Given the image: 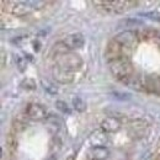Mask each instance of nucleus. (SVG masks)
I'll return each mask as SVG.
<instances>
[{"label":"nucleus","mask_w":160,"mask_h":160,"mask_svg":"<svg viewBox=\"0 0 160 160\" xmlns=\"http://www.w3.org/2000/svg\"><path fill=\"white\" fill-rule=\"evenodd\" d=\"M73 106H74V108H75L77 111H79V112H84V111L86 110V103H85V101L82 100V99H80V98H74V99H73Z\"/></svg>","instance_id":"f3484780"},{"label":"nucleus","mask_w":160,"mask_h":160,"mask_svg":"<svg viewBox=\"0 0 160 160\" xmlns=\"http://www.w3.org/2000/svg\"><path fill=\"white\" fill-rule=\"evenodd\" d=\"M54 106H56L57 110H59L62 113H67V115L70 113V108H69V106L67 105V102H64V101H60V100L56 101Z\"/></svg>","instance_id":"a211bd4d"},{"label":"nucleus","mask_w":160,"mask_h":160,"mask_svg":"<svg viewBox=\"0 0 160 160\" xmlns=\"http://www.w3.org/2000/svg\"><path fill=\"white\" fill-rule=\"evenodd\" d=\"M88 155L91 160H106L110 157V150L107 147H91Z\"/></svg>","instance_id":"f8f14e48"},{"label":"nucleus","mask_w":160,"mask_h":160,"mask_svg":"<svg viewBox=\"0 0 160 160\" xmlns=\"http://www.w3.org/2000/svg\"><path fill=\"white\" fill-rule=\"evenodd\" d=\"M108 142L107 133L103 132L102 129L100 131H95L94 133H91L90 136V143L92 147H105V144Z\"/></svg>","instance_id":"ddd939ff"},{"label":"nucleus","mask_w":160,"mask_h":160,"mask_svg":"<svg viewBox=\"0 0 160 160\" xmlns=\"http://www.w3.org/2000/svg\"><path fill=\"white\" fill-rule=\"evenodd\" d=\"M41 85H42V88H43L48 94H51V95H56V94L58 92V88H57L52 81H49V80L42 79L41 80Z\"/></svg>","instance_id":"4468645a"},{"label":"nucleus","mask_w":160,"mask_h":160,"mask_svg":"<svg viewBox=\"0 0 160 160\" xmlns=\"http://www.w3.org/2000/svg\"><path fill=\"white\" fill-rule=\"evenodd\" d=\"M25 113L30 120L33 121L44 120L47 117V110L40 103H30V105H27V107L25 110Z\"/></svg>","instance_id":"423d86ee"},{"label":"nucleus","mask_w":160,"mask_h":160,"mask_svg":"<svg viewBox=\"0 0 160 160\" xmlns=\"http://www.w3.org/2000/svg\"><path fill=\"white\" fill-rule=\"evenodd\" d=\"M148 129V124L143 121H133L129 124V129H128V134L132 138H142L144 137V134L147 133Z\"/></svg>","instance_id":"9d476101"},{"label":"nucleus","mask_w":160,"mask_h":160,"mask_svg":"<svg viewBox=\"0 0 160 160\" xmlns=\"http://www.w3.org/2000/svg\"><path fill=\"white\" fill-rule=\"evenodd\" d=\"M100 128L106 133H115V132L120 131L121 121L116 117H107L101 122Z\"/></svg>","instance_id":"9b49d317"},{"label":"nucleus","mask_w":160,"mask_h":160,"mask_svg":"<svg viewBox=\"0 0 160 160\" xmlns=\"http://www.w3.org/2000/svg\"><path fill=\"white\" fill-rule=\"evenodd\" d=\"M110 70L115 78L121 80L122 82H126L128 79H131L134 75V70L132 67V63L127 57H121L115 60L108 62Z\"/></svg>","instance_id":"f257e3e1"},{"label":"nucleus","mask_w":160,"mask_h":160,"mask_svg":"<svg viewBox=\"0 0 160 160\" xmlns=\"http://www.w3.org/2000/svg\"><path fill=\"white\" fill-rule=\"evenodd\" d=\"M140 16L148 18L149 20L157 21L160 23V11H148V12H142Z\"/></svg>","instance_id":"6ab92c4d"},{"label":"nucleus","mask_w":160,"mask_h":160,"mask_svg":"<svg viewBox=\"0 0 160 160\" xmlns=\"http://www.w3.org/2000/svg\"><path fill=\"white\" fill-rule=\"evenodd\" d=\"M52 77L56 81H58L60 84H70L74 80V73L67 72L58 65H54L52 68Z\"/></svg>","instance_id":"6e6552de"},{"label":"nucleus","mask_w":160,"mask_h":160,"mask_svg":"<svg viewBox=\"0 0 160 160\" xmlns=\"http://www.w3.org/2000/svg\"><path fill=\"white\" fill-rule=\"evenodd\" d=\"M20 88L23 90H36V81L33 79H30V78H26L20 82Z\"/></svg>","instance_id":"2eb2a0df"},{"label":"nucleus","mask_w":160,"mask_h":160,"mask_svg":"<svg viewBox=\"0 0 160 160\" xmlns=\"http://www.w3.org/2000/svg\"><path fill=\"white\" fill-rule=\"evenodd\" d=\"M113 40L117 41L121 46H122V48L124 51V56L127 57V49L128 51H132L136 47V44L138 42V35L134 31L127 30V31H123V32L118 33Z\"/></svg>","instance_id":"39448f33"},{"label":"nucleus","mask_w":160,"mask_h":160,"mask_svg":"<svg viewBox=\"0 0 160 160\" xmlns=\"http://www.w3.org/2000/svg\"><path fill=\"white\" fill-rule=\"evenodd\" d=\"M96 6H100L99 9H102L106 12H112V14H121L124 12L129 6L136 5L137 2L134 1H121V0H116V1H94L92 2Z\"/></svg>","instance_id":"7ed1b4c3"},{"label":"nucleus","mask_w":160,"mask_h":160,"mask_svg":"<svg viewBox=\"0 0 160 160\" xmlns=\"http://www.w3.org/2000/svg\"><path fill=\"white\" fill-rule=\"evenodd\" d=\"M105 57H106L107 62H111V60H115L121 57H126V56H124V51H123L122 46L117 41L112 40L106 47Z\"/></svg>","instance_id":"0eeeda50"},{"label":"nucleus","mask_w":160,"mask_h":160,"mask_svg":"<svg viewBox=\"0 0 160 160\" xmlns=\"http://www.w3.org/2000/svg\"><path fill=\"white\" fill-rule=\"evenodd\" d=\"M63 43L68 47L69 51L73 52L75 49H80L84 46L85 40H84V36L81 33H70L63 40Z\"/></svg>","instance_id":"1a4fd4ad"},{"label":"nucleus","mask_w":160,"mask_h":160,"mask_svg":"<svg viewBox=\"0 0 160 160\" xmlns=\"http://www.w3.org/2000/svg\"><path fill=\"white\" fill-rule=\"evenodd\" d=\"M112 95H113V98H116V99H120V100H129V99H131L129 94H121V92H113Z\"/></svg>","instance_id":"aec40b11"},{"label":"nucleus","mask_w":160,"mask_h":160,"mask_svg":"<svg viewBox=\"0 0 160 160\" xmlns=\"http://www.w3.org/2000/svg\"><path fill=\"white\" fill-rule=\"evenodd\" d=\"M2 4H5L8 8V11L15 16H26L30 15L35 9L31 4V1H2Z\"/></svg>","instance_id":"20e7f679"},{"label":"nucleus","mask_w":160,"mask_h":160,"mask_svg":"<svg viewBox=\"0 0 160 160\" xmlns=\"http://www.w3.org/2000/svg\"><path fill=\"white\" fill-rule=\"evenodd\" d=\"M15 64L18 67V69L20 72H25L27 69V64L28 62L25 57H21V56H15Z\"/></svg>","instance_id":"dca6fc26"},{"label":"nucleus","mask_w":160,"mask_h":160,"mask_svg":"<svg viewBox=\"0 0 160 160\" xmlns=\"http://www.w3.org/2000/svg\"><path fill=\"white\" fill-rule=\"evenodd\" d=\"M56 62H57V65L60 67L62 69L67 70V72H70V73H74L77 70H79L82 65V59L79 54L74 53V52H67V53H63L56 57Z\"/></svg>","instance_id":"f03ea898"}]
</instances>
